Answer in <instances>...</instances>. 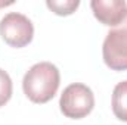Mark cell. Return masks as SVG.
I'll return each mask as SVG.
<instances>
[{
    "label": "cell",
    "mask_w": 127,
    "mask_h": 125,
    "mask_svg": "<svg viewBox=\"0 0 127 125\" xmlns=\"http://www.w3.org/2000/svg\"><path fill=\"white\" fill-rule=\"evenodd\" d=\"M61 83L58 68L50 62H38L27 71L22 80L25 96L34 103H46L56 94Z\"/></svg>",
    "instance_id": "cell-1"
},
{
    "label": "cell",
    "mask_w": 127,
    "mask_h": 125,
    "mask_svg": "<svg viewBox=\"0 0 127 125\" xmlns=\"http://www.w3.org/2000/svg\"><path fill=\"white\" fill-rule=\"evenodd\" d=\"M59 106L66 118L81 119L93 110V106H95L93 91L84 84L74 83L68 85L61 94Z\"/></svg>",
    "instance_id": "cell-2"
},
{
    "label": "cell",
    "mask_w": 127,
    "mask_h": 125,
    "mask_svg": "<svg viewBox=\"0 0 127 125\" xmlns=\"http://www.w3.org/2000/svg\"><path fill=\"white\" fill-rule=\"evenodd\" d=\"M102 56L108 68L114 71L127 69V18L106 34Z\"/></svg>",
    "instance_id": "cell-3"
},
{
    "label": "cell",
    "mask_w": 127,
    "mask_h": 125,
    "mask_svg": "<svg viewBox=\"0 0 127 125\" xmlns=\"http://www.w3.org/2000/svg\"><path fill=\"white\" fill-rule=\"evenodd\" d=\"M0 35L12 47H24L34 35L32 22L22 13L9 12L0 21Z\"/></svg>",
    "instance_id": "cell-4"
},
{
    "label": "cell",
    "mask_w": 127,
    "mask_h": 125,
    "mask_svg": "<svg viewBox=\"0 0 127 125\" xmlns=\"http://www.w3.org/2000/svg\"><path fill=\"white\" fill-rule=\"evenodd\" d=\"M90 7L96 19L108 27H117L127 18V3L124 0H93Z\"/></svg>",
    "instance_id": "cell-5"
},
{
    "label": "cell",
    "mask_w": 127,
    "mask_h": 125,
    "mask_svg": "<svg viewBox=\"0 0 127 125\" xmlns=\"http://www.w3.org/2000/svg\"><path fill=\"white\" fill-rule=\"evenodd\" d=\"M112 112L120 119L127 122V80L115 85L112 93Z\"/></svg>",
    "instance_id": "cell-6"
},
{
    "label": "cell",
    "mask_w": 127,
    "mask_h": 125,
    "mask_svg": "<svg viewBox=\"0 0 127 125\" xmlns=\"http://www.w3.org/2000/svg\"><path fill=\"white\" fill-rule=\"evenodd\" d=\"M47 7L52 9L56 15H71L78 6H80V1L78 0H47L46 1Z\"/></svg>",
    "instance_id": "cell-7"
},
{
    "label": "cell",
    "mask_w": 127,
    "mask_h": 125,
    "mask_svg": "<svg viewBox=\"0 0 127 125\" xmlns=\"http://www.w3.org/2000/svg\"><path fill=\"white\" fill-rule=\"evenodd\" d=\"M12 97V80L6 71L0 68V107L4 106Z\"/></svg>",
    "instance_id": "cell-8"
},
{
    "label": "cell",
    "mask_w": 127,
    "mask_h": 125,
    "mask_svg": "<svg viewBox=\"0 0 127 125\" xmlns=\"http://www.w3.org/2000/svg\"><path fill=\"white\" fill-rule=\"evenodd\" d=\"M7 4H12V1H7V3H4V1H0V7H1V6H7Z\"/></svg>",
    "instance_id": "cell-9"
}]
</instances>
